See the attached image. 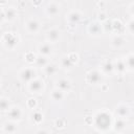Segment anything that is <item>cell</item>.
I'll return each mask as SVG.
<instances>
[{"mask_svg": "<svg viewBox=\"0 0 134 134\" xmlns=\"http://www.w3.org/2000/svg\"><path fill=\"white\" fill-rule=\"evenodd\" d=\"M57 88L60 89V90L63 91V92H67V91L70 90L71 84H70V82H69L68 80H66V79H61V80H59L58 83H57Z\"/></svg>", "mask_w": 134, "mask_h": 134, "instance_id": "6", "label": "cell"}, {"mask_svg": "<svg viewBox=\"0 0 134 134\" xmlns=\"http://www.w3.org/2000/svg\"><path fill=\"white\" fill-rule=\"evenodd\" d=\"M67 19H68V21H69L71 24H75V23H77V22L81 20V14H80L79 12H71V13L68 15Z\"/></svg>", "mask_w": 134, "mask_h": 134, "instance_id": "14", "label": "cell"}, {"mask_svg": "<svg viewBox=\"0 0 134 134\" xmlns=\"http://www.w3.org/2000/svg\"><path fill=\"white\" fill-rule=\"evenodd\" d=\"M16 17V10L14 8H7L4 10V18L7 20H14Z\"/></svg>", "mask_w": 134, "mask_h": 134, "instance_id": "18", "label": "cell"}, {"mask_svg": "<svg viewBox=\"0 0 134 134\" xmlns=\"http://www.w3.org/2000/svg\"><path fill=\"white\" fill-rule=\"evenodd\" d=\"M9 109V102L6 98H0V111H7Z\"/></svg>", "mask_w": 134, "mask_h": 134, "instance_id": "23", "label": "cell"}, {"mask_svg": "<svg viewBox=\"0 0 134 134\" xmlns=\"http://www.w3.org/2000/svg\"><path fill=\"white\" fill-rule=\"evenodd\" d=\"M120 27H121V24H120L119 21H114V22L112 23V28H113V29L116 30V29H119Z\"/></svg>", "mask_w": 134, "mask_h": 134, "instance_id": "29", "label": "cell"}, {"mask_svg": "<svg viewBox=\"0 0 134 134\" xmlns=\"http://www.w3.org/2000/svg\"><path fill=\"white\" fill-rule=\"evenodd\" d=\"M39 22L37 21V20H34V19H31V20H29L27 23H26V28H27V30L29 31V32H37L38 31V29H39Z\"/></svg>", "mask_w": 134, "mask_h": 134, "instance_id": "9", "label": "cell"}, {"mask_svg": "<svg viewBox=\"0 0 134 134\" xmlns=\"http://www.w3.org/2000/svg\"><path fill=\"white\" fill-rule=\"evenodd\" d=\"M21 80L24 82H30L31 80H34L36 77V71L32 68H25L21 71L20 73Z\"/></svg>", "mask_w": 134, "mask_h": 134, "instance_id": "4", "label": "cell"}, {"mask_svg": "<svg viewBox=\"0 0 134 134\" xmlns=\"http://www.w3.org/2000/svg\"><path fill=\"white\" fill-rule=\"evenodd\" d=\"M25 59H26V61H27V62H29V63H32V62H35V61H36V57H35V54H34L32 52L27 53V54L25 55Z\"/></svg>", "mask_w": 134, "mask_h": 134, "instance_id": "28", "label": "cell"}, {"mask_svg": "<svg viewBox=\"0 0 134 134\" xmlns=\"http://www.w3.org/2000/svg\"><path fill=\"white\" fill-rule=\"evenodd\" d=\"M116 114L119 117H126L129 114V108L126 105H119L116 108Z\"/></svg>", "mask_w": 134, "mask_h": 134, "instance_id": "13", "label": "cell"}, {"mask_svg": "<svg viewBox=\"0 0 134 134\" xmlns=\"http://www.w3.org/2000/svg\"><path fill=\"white\" fill-rule=\"evenodd\" d=\"M31 116H32V119H34V121H35V122H37V124L41 122V121H42V119H43V115H42L40 112H38V111L34 112Z\"/></svg>", "mask_w": 134, "mask_h": 134, "instance_id": "26", "label": "cell"}, {"mask_svg": "<svg viewBox=\"0 0 134 134\" xmlns=\"http://www.w3.org/2000/svg\"><path fill=\"white\" fill-rule=\"evenodd\" d=\"M87 82L92 85H96L99 82H102V74L98 71H90L87 74Z\"/></svg>", "mask_w": 134, "mask_h": 134, "instance_id": "5", "label": "cell"}, {"mask_svg": "<svg viewBox=\"0 0 134 134\" xmlns=\"http://www.w3.org/2000/svg\"><path fill=\"white\" fill-rule=\"evenodd\" d=\"M57 70H58V67H57L55 64H48L47 63L44 66V71L47 75H53L57 72Z\"/></svg>", "mask_w": 134, "mask_h": 134, "instance_id": "15", "label": "cell"}, {"mask_svg": "<svg viewBox=\"0 0 134 134\" xmlns=\"http://www.w3.org/2000/svg\"><path fill=\"white\" fill-rule=\"evenodd\" d=\"M64 97V94H63V91H61L60 89H54L52 92H51V98L53 100H57V102H60L62 100Z\"/></svg>", "mask_w": 134, "mask_h": 134, "instance_id": "17", "label": "cell"}, {"mask_svg": "<svg viewBox=\"0 0 134 134\" xmlns=\"http://www.w3.org/2000/svg\"><path fill=\"white\" fill-rule=\"evenodd\" d=\"M32 2H34V4H36V5H39V4L41 3V0H32Z\"/></svg>", "mask_w": 134, "mask_h": 134, "instance_id": "33", "label": "cell"}, {"mask_svg": "<svg viewBox=\"0 0 134 134\" xmlns=\"http://www.w3.org/2000/svg\"><path fill=\"white\" fill-rule=\"evenodd\" d=\"M27 104H28V106H29L31 109H34V108L36 107V99H35V98H29L28 102H27Z\"/></svg>", "mask_w": 134, "mask_h": 134, "instance_id": "30", "label": "cell"}, {"mask_svg": "<svg viewBox=\"0 0 134 134\" xmlns=\"http://www.w3.org/2000/svg\"><path fill=\"white\" fill-rule=\"evenodd\" d=\"M47 40L50 41V42H55L59 40L60 38V31L58 29H51L47 32Z\"/></svg>", "mask_w": 134, "mask_h": 134, "instance_id": "11", "label": "cell"}, {"mask_svg": "<svg viewBox=\"0 0 134 134\" xmlns=\"http://www.w3.org/2000/svg\"><path fill=\"white\" fill-rule=\"evenodd\" d=\"M126 67H129L130 69H133V54H130L127 59H126Z\"/></svg>", "mask_w": 134, "mask_h": 134, "instance_id": "27", "label": "cell"}, {"mask_svg": "<svg viewBox=\"0 0 134 134\" xmlns=\"http://www.w3.org/2000/svg\"><path fill=\"white\" fill-rule=\"evenodd\" d=\"M6 2V0H0V3H5Z\"/></svg>", "mask_w": 134, "mask_h": 134, "instance_id": "34", "label": "cell"}, {"mask_svg": "<svg viewBox=\"0 0 134 134\" xmlns=\"http://www.w3.org/2000/svg\"><path fill=\"white\" fill-rule=\"evenodd\" d=\"M128 27H129V30H130V32L132 34V32H133V20H131V21L129 22V24H128Z\"/></svg>", "mask_w": 134, "mask_h": 134, "instance_id": "31", "label": "cell"}, {"mask_svg": "<svg viewBox=\"0 0 134 134\" xmlns=\"http://www.w3.org/2000/svg\"><path fill=\"white\" fill-rule=\"evenodd\" d=\"M3 41H4V44H5V46H6L7 48H14V47L18 44L19 39H18V37H17L16 35H14L13 32H7V34H5Z\"/></svg>", "mask_w": 134, "mask_h": 134, "instance_id": "3", "label": "cell"}, {"mask_svg": "<svg viewBox=\"0 0 134 134\" xmlns=\"http://www.w3.org/2000/svg\"><path fill=\"white\" fill-rule=\"evenodd\" d=\"M38 50H39V53L41 55H49L52 52V47L48 43H43V44L39 45Z\"/></svg>", "mask_w": 134, "mask_h": 134, "instance_id": "7", "label": "cell"}, {"mask_svg": "<svg viewBox=\"0 0 134 134\" xmlns=\"http://www.w3.org/2000/svg\"><path fill=\"white\" fill-rule=\"evenodd\" d=\"M46 13L49 16H55L57 14H59V5L55 3H50L47 5L46 7Z\"/></svg>", "mask_w": 134, "mask_h": 134, "instance_id": "12", "label": "cell"}, {"mask_svg": "<svg viewBox=\"0 0 134 134\" xmlns=\"http://www.w3.org/2000/svg\"><path fill=\"white\" fill-rule=\"evenodd\" d=\"M21 115H22V111L19 107H13L12 109H9V112H8V116L12 120H18L21 118Z\"/></svg>", "mask_w": 134, "mask_h": 134, "instance_id": "8", "label": "cell"}, {"mask_svg": "<svg viewBox=\"0 0 134 134\" xmlns=\"http://www.w3.org/2000/svg\"><path fill=\"white\" fill-rule=\"evenodd\" d=\"M61 64H62V67H64V68H71V67L74 65V63L70 60V58H69L68 55H66V57H64V58L62 59Z\"/></svg>", "mask_w": 134, "mask_h": 134, "instance_id": "19", "label": "cell"}, {"mask_svg": "<svg viewBox=\"0 0 134 134\" xmlns=\"http://www.w3.org/2000/svg\"><path fill=\"white\" fill-rule=\"evenodd\" d=\"M111 116L106 112H100L95 117V126L100 130H106L111 126Z\"/></svg>", "mask_w": 134, "mask_h": 134, "instance_id": "1", "label": "cell"}, {"mask_svg": "<svg viewBox=\"0 0 134 134\" xmlns=\"http://www.w3.org/2000/svg\"><path fill=\"white\" fill-rule=\"evenodd\" d=\"M3 19H5V18H4V10H1V9H0V22H1Z\"/></svg>", "mask_w": 134, "mask_h": 134, "instance_id": "32", "label": "cell"}, {"mask_svg": "<svg viewBox=\"0 0 134 134\" xmlns=\"http://www.w3.org/2000/svg\"><path fill=\"white\" fill-rule=\"evenodd\" d=\"M114 68L116 69V71L117 72H119V73H122L125 70H126V64H125V62L124 61H117L116 62V64H115V66H114Z\"/></svg>", "mask_w": 134, "mask_h": 134, "instance_id": "22", "label": "cell"}, {"mask_svg": "<svg viewBox=\"0 0 134 134\" xmlns=\"http://www.w3.org/2000/svg\"><path fill=\"white\" fill-rule=\"evenodd\" d=\"M89 31H90L91 35L98 36V35H100V32H102V25H100L99 23H96V22L91 23L90 26H89Z\"/></svg>", "mask_w": 134, "mask_h": 134, "instance_id": "10", "label": "cell"}, {"mask_svg": "<svg viewBox=\"0 0 134 134\" xmlns=\"http://www.w3.org/2000/svg\"><path fill=\"white\" fill-rule=\"evenodd\" d=\"M113 69H114V65H113L111 62H109V61L105 62V63L102 65V70H103V72L106 73V74L111 73V72L113 71Z\"/></svg>", "mask_w": 134, "mask_h": 134, "instance_id": "16", "label": "cell"}, {"mask_svg": "<svg viewBox=\"0 0 134 134\" xmlns=\"http://www.w3.org/2000/svg\"><path fill=\"white\" fill-rule=\"evenodd\" d=\"M3 130L5 132H8V133H14L17 131V127L14 122H6L3 126Z\"/></svg>", "mask_w": 134, "mask_h": 134, "instance_id": "20", "label": "cell"}, {"mask_svg": "<svg viewBox=\"0 0 134 134\" xmlns=\"http://www.w3.org/2000/svg\"><path fill=\"white\" fill-rule=\"evenodd\" d=\"M44 88V83L39 79H34L28 84V89L32 93H40Z\"/></svg>", "mask_w": 134, "mask_h": 134, "instance_id": "2", "label": "cell"}, {"mask_svg": "<svg viewBox=\"0 0 134 134\" xmlns=\"http://www.w3.org/2000/svg\"><path fill=\"white\" fill-rule=\"evenodd\" d=\"M125 126H126V122L124 121V119L118 118V119L115 121V124H114V129H115L116 131H120V130H122V129L125 128Z\"/></svg>", "mask_w": 134, "mask_h": 134, "instance_id": "24", "label": "cell"}, {"mask_svg": "<svg viewBox=\"0 0 134 134\" xmlns=\"http://www.w3.org/2000/svg\"><path fill=\"white\" fill-rule=\"evenodd\" d=\"M35 62L39 67H44L47 64V59L44 55H39V57H36V61Z\"/></svg>", "mask_w": 134, "mask_h": 134, "instance_id": "21", "label": "cell"}, {"mask_svg": "<svg viewBox=\"0 0 134 134\" xmlns=\"http://www.w3.org/2000/svg\"><path fill=\"white\" fill-rule=\"evenodd\" d=\"M124 42H125V40H124L120 36H117V37H115V38L112 40V44H113L115 47H119V46H121V45L124 44Z\"/></svg>", "mask_w": 134, "mask_h": 134, "instance_id": "25", "label": "cell"}]
</instances>
